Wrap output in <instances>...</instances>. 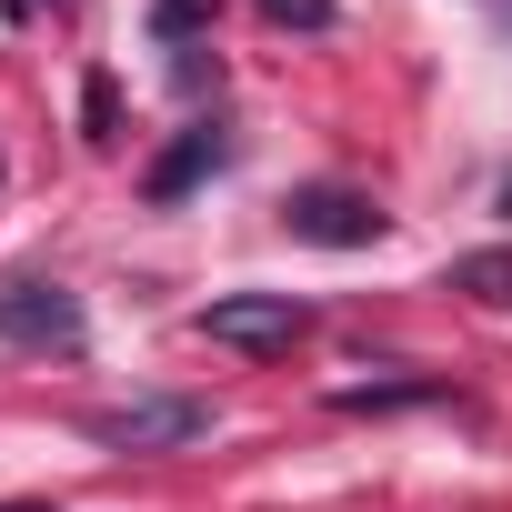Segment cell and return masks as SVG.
Here are the masks:
<instances>
[{"label": "cell", "mask_w": 512, "mask_h": 512, "mask_svg": "<svg viewBox=\"0 0 512 512\" xmlns=\"http://www.w3.org/2000/svg\"><path fill=\"white\" fill-rule=\"evenodd\" d=\"M191 332L221 342V352H292V342L312 332V302H302V292H211V302L191 312Z\"/></svg>", "instance_id": "4"}, {"label": "cell", "mask_w": 512, "mask_h": 512, "mask_svg": "<svg viewBox=\"0 0 512 512\" xmlns=\"http://www.w3.org/2000/svg\"><path fill=\"white\" fill-rule=\"evenodd\" d=\"M0 342L11 352H81L91 312L61 272H0Z\"/></svg>", "instance_id": "2"}, {"label": "cell", "mask_w": 512, "mask_h": 512, "mask_svg": "<svg viewBox=\"0 0 512 512\" xmlns=\"http://www.w3.org/2000/svg\"><path fill=\"white\" fill-rule=\"evenodd\" d=\"M221 161H231V121H211V111H201V121H181V131H171V151L141 171V201H151V211H171V201H191Z\"/></svg>", "instance_id": "5"}, {"label": "cell", "mask_w": 512, "mask_h": 512, "mask_svg": "<svg viewBox=\"0 0 512 512\" xmlns=\"http://www.w3.org/2000/svg\"><path fill=\"white\" fill-rule=\"evenodd\" d=\"M0 512H51V502H0Z\"/></svg>", "instance_id": "12"}, {"label": "cell", "mask_w": 512, "mask_h": 512, "mask_svg": "<svg viewBox=\"0 0 512 512\" xmlns=\"http://www.w3.org/2000/svg\"><path fill=\"white\" fill-rule=\"evenodd\" d=\"M442 292H462V302H492V312H512V251H502V241H492V251H452Z\"/></svg>", "instance_id": "7"}, {"label": "cell", "mask_w": 512, "mask_h": 512, "mask_svg": "<svg viewBox=\"0 0 512 512\" xmlns=\"http://www.w3.org/2000/svg\"><path fill=\"white\" fill-rule=\"evenodd\" d=\"M251 11H262L272 31H332V21H342V0H251Z\"/></svg>", "instance_id": "10"}, {"label": "cell", "mask_w": 512, "mask_h": 512, "mask_svg": "<svg viewBox=\"0 0 512 512\" xmlns=\"http://www.w3.org/2000/svg\"><path fill=\"white\" fill-rule=\"evenodd\" d=\"M282 231L312 241V251H372V241H392V211L362 181H292L282 191Z\"/></svg>", "instance_id": "1"}, {"label": "cell", "mask_w": 512, "mask_h": 512, "mask_svg": "<svg viewBox=\"0 0 512 512\" xmlns=\"http://www.w3.org/2000/svg\"><path fill=\"white\" fill-rule=\"evenodd\" d=\"M492 211H502V221H512V181H502V191H492Z\"/></svg>", "instance_id": "11"}, {"label": "cell", "mask_w": 512, "mask_h": 512, "mask_svg": "<svg viewBox=\"0 0 512 512\" xmlns=\"http://www.w3.org/2000/svg\"><path fill=\"white\" fill-rule=\"evenodd\" d=\"M221 412L201 402V392H131V402H101L81 432L101 442V452H181V442H201Z\"/></svg>", "instance_id": "3"}, {"label": "cell", "mask_w": 512, "mask_h": 512, "mask_svg": "<svg viewBox=\"0 0 512 512\" xmlns=\"http://www.w3.org/2000/svg\"><path fill=\"white\" fill-rule=\"evenodd\" d=\"M151 41H161V51L211 41V0H151Z\"/></svg>", "instance_id": "9"}, {"label": "cell", "mask_w": 512, "mask_h": 512, "mask_svg": "<svg viewBox=\"0 0 512 512\" xmlns=\"http://www.w3.org/2000/svg\"><path fill=\"white\" fill-rule=\"evenodd\" d=\"M422 402H452V382L442 372H402V382H342L332 392V412H352V422L362 412H422Z\"/></svg>", "instance_id": "6"}, {"label": "cell", "mask_w": 512, "mask_h": 512, "mask_svg": "<svg viewBox=\"0 0 512 512\" xmlns=\"http://www.w3.org/2000/svg\"><path fill=\"white\" fill-rule=\"evenodd\" d=\"M81 141H91V151H111V141H121V81H111V71H91V81H81Z\"/></svg>", "instance_id": "8"}]
</instances>
